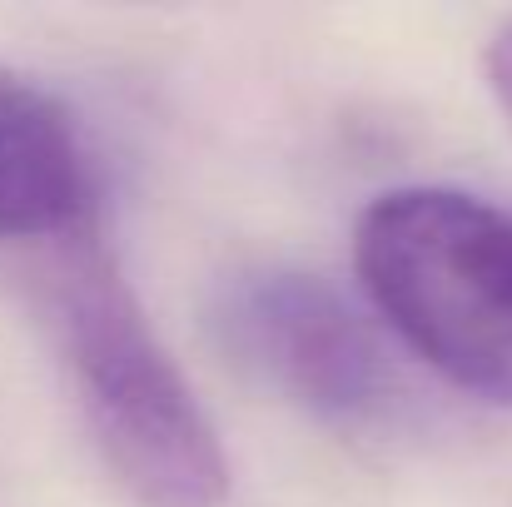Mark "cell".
Masks as SVG:
<instances>
[{"mask_svg": "<svg viewBox=\"0 0 512 507\" xmlns=\"http://www.w3.org/2000/svg\"><path fill=\"white\" fill-rule=\"evenodd\" d=\"M100 229V169L75 115L0 70V244H70Z\"/></svg>", "mask_w": 512, "mask_h": 507, "instance_id": "4", "label": "cell"}, {"mask_svg": "<svg viewBox=\"0 0 512 507\" xmlns=\"http://www.w3.org/2000/svg\"><path fill=\"white\" fill-rule=\"evenodd\" d=\"M483 70H488V90H493L498 110L508 115V125H512V20H503L493 30V40L483 50Z\"/></svg>", "mask_w": 512, "mask_h": 507, "instance_id": "5", "label": "cell"}, {"mask_svg": "<svg viewBox=\"0 0 512 507\" xmlns=\"http://www.w3.org/2000/svg\"><path fill=\"white\" fill-rule=\"evenodd\" d=\"M358 289L448 388L512 408V214L453 184L368 199L353 229Z\"/></svg>", "mask_w": 512, "mask_h": 507, "instance_id": "2", "label": "cell"}, {"mask_svg": "<svg viewBox=\"0 0 512 507\" xmlns=\"http://www.w3.org/2000/svg\"><path fill=\"white\" fill-rule=\"evenodd\" d=\"M209 334L249 383L329 428H378L398 403L378 334L319 274L234 269L214 284Z\"/></svg>", "mask_w": 512, "mask_h": 507, "instance_id": "3", "label": "cell"}, {"mask_svg": "<svg viewBox=\"0 0 512 507\" xmlns=\"http://www.w3.org/2000/svg\"><path fill=\"white\" fill-rule=\"evenodd\" d=\"M40 294L80 418L115 483L140 507L224 503L229 458L219 433L145 319L115 249H105V229L55 244Z\"/></svg>", "mask_w": 512, "mask_h": 507, "instance_id": "1", "label": "cell"}]
</instances>
